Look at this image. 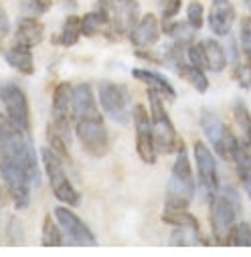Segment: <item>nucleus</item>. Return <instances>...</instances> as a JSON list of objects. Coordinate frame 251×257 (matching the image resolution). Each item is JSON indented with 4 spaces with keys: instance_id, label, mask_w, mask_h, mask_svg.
<instances>
[{
    "instance_id": "nucleus-1",
    "label": "nucleus",
    "mask_w": 251,
    "mask_h": 257,
    "mask_svg": "<svg viewBox=\"0 0 251 257\" xmlns=\"http://www.w3.org/2000/svg\"><path fill=\"white\" fill-rule=\"evenodd\" d=\"M0 176L17 209L31 205L33 186L39 184V160L31 134L0 115Z\"/></svg>"
},
{
    "instance_id": "nucleus-2",
    "label": "nucleus",
    "mask_w": 251,
    "mask_h": 257,
    "mask_svg": "<svg viewBox=\"0 0 251 257\" xmlns=\"http://www.w3.org/2000/svg\"><path fill=\"white\" fill-rule=\"evenodd\" d=\"M237 215H239V201L237 192L233 188L217 190L213 197H209V221H211V231L215 241L221 247L231 245V235L237 225Z\"/></svg>"
},
{
    "instance_id": "nucleus-3",
    "label": "nucleus",
    "mask_w": 251,
    "mask_h": 257,
    "mask_svg": "<svg viewBox=\"0 0 251 257\" xmlns=\"http://www.w3.org/2000/svg\"><path fill=\"white\" fill-rule=\"evenodd\" d=\"M195 199V174L188 162L186 148L176 152V160L166 186V209H188Z\"/></svg>"
},
{
    "instance_id": "nucleus-4",
    "label": "nucleus",
    "mask_w": 251,
    "mask_h": 257,
    "mask_svg": "<svg viewBox=\"0 0 251 257\" xmlns=\"http://www.w3.org/2000/svg\"><path fill=\"white\" fill-rule=\"evenodd\" d=\"M148 101H150V121H152V132H154V144L160 154H174L180 148H184L174 123L170 121L166 107L162 103V95L148 87Z\"/></svg>"
},
{
    "instance_id": "nucleus-5",
    "label": "nucleus",
    "mask_w": 251,
    "mask_h": 257,
    "mask_svg": "<svg viewBox=\"0 0 251 257\" xmlns=\"http://www.w3.org/2000/svg\"><path fill=\"white\" fill-rule=\"evenodd\" d=\"M41 160H43L51 190L57 197V201H61L67 207H77L81 203V195H79V190L73 186V182L69 180V176L65 172V166H63V160L49 146L41 150Z\"/></svg>"
},
{
    "instance_id": "nucleus-6",
    "label": "nucleus",
    "mask_w": 251,
    "mask_h": 257,
    "mask_svg": "<svg viewBox=\"0 0 251 257\" xmlns=\"http://www.w3.org/2000/svg\"><path fill=\"white\" fill-rule=\"evenodd\" d=\"M75 134L79 144L89 156L103 158L109 152V136L107 127L103 123V115H87V117H75Z\"/></svg>"
},
{
    "instance_id": "nucleus-7",
    "label": "nucleus",
    "mask_w": 251,
    "mask_h": 257,
    "mask_svg": "<svg viewBox=\"0 0 251 257\" xmlns=\"http://www.w3.org/2000/svg\"><path fill=\"white\" fill-rule=\"evenodd\" d=\"M201 127H203L207 140L211 142L213 150L223 160H233V154H235V148H237L239 140L231 132V127L213 109H203L201 111Z\"/></svg>"
},
{
    "instance_id": "nucleus-8",
    "label": "nucleus",
    "mask_w": 251,
    "mask_h": 257,
    "mask_svg": "<svg viewBox=\"0 0 251 257\" xmlns=\"http://www.w3.org/2000/svg\"><path fill=\"white\" fill-rule=\"evenodd\" d=\"M99 105L105 111L107 117H111L117 123H128L132 117V97L126 85L113 83V81H103L97 89Z\"/></svg>"
},
{
    "instance_id": "nucleus-9",
    "label": "nucleus",
    "mask_w": 251,
    "mask_h": 257,
    "mask_svg": "<svg viewBox=\"0 0 251 257\" xmlns=\"http://www.w3.org/2000/svg\"><path fill=\"white\" fill-rule=\"evenodd\" d=\"M0 101L5 105L7 117L19 125L21 130L31 134V107L27 93L17 85V83H3L0 85Z\"/></svg>"
},
{
    "instance_id": "nucleus-10",
    "label": "nucleus",
    "mask_w": 251,
    "mask_h": 257,
    "mask_svg": "<svg viewBox=\"0 0 251 257\" xmlns=\"http://www.w3.org/2000/svg\"><path fill=\"white\" fill-rule=\"evenodd\" d=\"M71 97H73V85L69 83H59L53 91V107H51V117L53 130L59 132L67 142H71V125H73V107H71Z\"/></svg>"
},
{
    "instance_id": "nucleus-11",
    "label": "nucleus",
    "mask_w": 251,
    "mask_h": 257,
    "mask_svg": "<svg viewBox=\"0 0 251 257\" xmlns=\"http://www.w3.org/2000/svg\"><path fill=\"white\" fill-rule=\"evenodd\" d=\"M134 127H136V154L144 164H154L158 158V150L154 144V132H152V121L150 113L144 105H134L132 109Z\"/></svg>"
},
{
    "instance_id": "nucleus-12",
    "label": "nucleus",
    "mask_w": 251,
    "mask_h": 257,
    "mask_svg": "<svg viewBox=\"0 0 251 257\" xmlns=\"http://www.w3.org/2000/svg\"><path fill=\"white\" fill-rule=\"evenodd\" d=\"M55 219L61 225L63 233L67 235V239L77 245V247H97V239L93 235V231L85 225V221H81V217H77L69 207H57L55 209Z\"/></svg>"
},
{
    "instance_id": "nucleus-13",
    "label": "nucleus",
    "mask_w": 251,
    "mask_h": 257,
    "mask_svg": "<svg viewBox=\"0 0 251 257\" xmlns=\"http://www.w3.org/2000/svg\"><path fill=\"white\" fill-rule=\"evenodd\" d=\"M140 21L138 0H111L109 13V33L115 37H130Z\"/></svg>"
},
{
    "instance_id": "nucleus-14",
    "label": "nucleus",
    "mask_w": 251,
    "mask_h": 257,
    "mask_svg": "<svg viewBox=\"0 0 251 257\" xmlns=\"http://www.w3.org/2000/svg\"><path fill=\"white\" fill-rule=\"evenodd\" d=\"M195 162H197L199 182H201L203 190L207 192V197H213L215 192L221 188L217 160H215V154L209 150V146L203 144L201 140L195 142Z\"/></svg>"
},
{
    "instance_id": "nucleus-15",
    "label": "nucleus",
    "mask_w": 251,
    "mask_h": 257,
    "mask_svg": "<svg viewBox=\"0 0 251 257\" xmlns=\"http://www.w3.org/2000/svg\"><path fill=\"white\" fill-rule=\"evenodd\" d=\"M235 7L231 0H211V11H209V27L217 37H227L235 23Z\"/></svg>"
},
{
    "instance_id": "nucleus-16",
    "label": "nucleus",
    "mask_w": 251,
    "mask_h": 257,
    "mask_svg": "<svg viewBox=\"0 0 251 257\" xmlns=\"http://www.w3.org/2000/svg\"><path fill=\"white\" fill-rule=\"evenodd\" d=\"M158 39H160V21L152 13L144 15L138 21V25L134 27V31L130 33V41L136 49H148V47L156 45Z\"/></svg>"
},
{
    "instance_id": "nucleus-17",
    "label": "nucleus",
    "mask_w": 251,
    "mask_h": 257,
    "mask_svg": "<svg viewBox=\"0 0 251 257\" xmlns=\"http://www.w3.org/2000/svg\"><path fill=\"white\" fill-rule=\"evenodd\" d=\"M43 37H45V27L35 17H25L19 21L17 31H15V43L33 49L43 41Z\"/></svg>"
},
{
    "instance_id": "nucleus-18",
    "label": "nucleus",
    "mask_w": 251,
    "mask_h": 257,
    "mask_svg": "<svg viewBox=\"0 0 251 257\" xmlns=\"http://www.w3.org/2000/svg\"><path fill=\"white\" fill-rule=\"evenodd\" d=\"M132 77L138 81H144L148 87L158 91L164 99H170V101L176 99V89L170 85V81L162 73H158L154 69H132Z\"/></svg>"
},
{
    "instance_id": "nucleus-19",
    "label": "nucleus",
    "mask_w": 251,
    "mask_h": 257,
    "mask_svg": "<svg viewBox=\"0 0 251 257\" xmlns=\"http://www.w3.org/2000/svg\"><path fill=\"white\" fill-rule=\"evenodd\" d=\"M5 59H7V63H9L13 69H17L23 75H33L35 73V59H33L31 47H25V45L15 43L5 53Z\"/></svg>"
},
{
    "instance_id": "nucleus-20",
    "label": "nucleus",
    "mask_w": 251,
    "mask_h": 257,
    "mask_svg": "<svg viewBox=\"0 0 251 257\" xmlns=\"http://www.w3.org/2000/svg\"><path fill=\"white\" fill-rule=\"evenodd\" d=\"M203 49H205V57H207V71H213V73L225 71V67H227L225 47L215 39H207L203 43Z\"/></svg>"
},
{
    "instance_id": "nucleus-21",
    "label": "nucleus",
    "mask_w": 251,
    "mask_h": 257,
    "mask_svg": "<svg viewBox=\"0 0 251 257\" xmlns=\"http://www.w3.org/2000/svg\"><path fill=\"white\" fill-rule=\"evenodd\" d=\"M233 162H235V170H237V176L247 192V197L251 199V154L247 152V148L239 142L237 148H235V154H233Z\"/></svg>"
},
{
    "instance_id": "nucleus-22",
    "label": "nucleus",
    "mask_w": 251,
    "mask_h": 257,
    "mask_svg": "<svg viewBox=\"0 0 251 257\" xmlns=\"http://www.w3.org/2000/svg\"><path fill=\"white\" fill-rule=\"evenodd\" d=\"M176 71H178V75H180L182 79H186L188 83H191L199 93L209 91V79H207L205 69H199V67L193 65V63H186V61H184L180 67H176Z\"/></svg>"
},
{
    "instance_id": "nucleus-23",
    "label": "nucleus",
    "mask_w": 251,
    "mask_h": 257,
    "mask_svg": "<svg viewBox=\"0 0 251 257\" xmlns=\"http://www.w3.org/2000/svg\"><path fill=\"white\" fill-rule=\"evenodd\" d=\"M233 117H235L239 130H241V134H243V138H241L239 142H241V144L247 148V152L251 154V111L247 109V105H245L243 101H235V105H233Z\"/></svg>"
},
{
    "instance_id": "nucleus-24",
    "label": "nucleus",
    "mask_w": 251,
    "mask_h": 257,
    "mask_svg": "<svg viewBox=\"0 0 251 257\" xmlns=\"http://www.w3.org/2000/svg\"><path fill=\"white\" fill-rule=\"evenodd\" d=\"M79 37H81V17H75L73 15V17H67L65 19V23H63V29L57 35L55 43H59L61 47H73V45H77Z\"/></svg>"
},
{
    "instance_id": "nucleus-25",
    "label": "nucleus",
    "mask_w": 251,
    "mask_h": 257,
    "mask_svg": "<svg viewBox=\"0 0 251 257\" xmlns=\"http://www.w3.org/2000/svg\"><path fill=\"white\" fill-rule=\"evenodd\" d=\"M162 221L170 227H188V229H197L201 231V225L193 213H188L186 209H164Z\"/></svg>"
},
{
    "instance_id": "nucleus-26",
    "label": "nucleus",
    "mask_w": 251,
    "mask_h": 257,
    "mask_svg": "<svg viewBox=\"0 0 251 257\" xmlns=\"http://www.w3.org/2000/svg\"><path fill=\"white\" fill-rule=\"evenodd\" d=\"M41 243H43V247H61L63 245V229L57 223V219H53L51 215H47L43 219Z\"/></svg>"
},
{
    "instance_id": "nucleus-27",
    "label": "nucleus",
    "mask_w": 251,
    "mask_h": 257,
    "mask_svg": "<svg viewBox=\"0 0 251 257\" xmlns=\"http://www.w3.org/2000/svg\"><path fill=\"white\" fill-rule=\"evenodd\" d=\"M168 37H172V41L184 43V45H191L193 37H195V29L186 23H178V21H164V29H162Z\"/></svg>"
},
{
    "instance_id": "nucleus-28",
    "label": "nucleus",
    "mask_w": 251,
    "mask_h": 257,
    "mask_svg": "<svg viewBox=\"0 0 251 257\" xmlns=\"http://www.w3.org/2000/svg\"><path fill=\"white\" fill-rule=\"evenodd\" d=\"M170 243L176 247H193V245H201L205 243L201 231L197 229H188V227H176V231L170 237Z\"/></svg>"
},
{
    "instance_id": "nucleus-29",
    "label": "nucleus",
    "mask_w": 251,
    "mask_h": 257,
    "mask_svg": "<svg viewBox=\"0 0 251 257\" xmlns=\"http://www.w3.org/2000/svg\"><path fill=\"white\" fill-rule=\"evenodd\" d=\"M233 63V79L243 87V89H251V63L249 61H241V57L239 59H235V61H231Z\"/></svg>"
},
{
    "instance_id": "nucleus-30",
    "label": "nucleus",
    "mask_w": 251,
    "mask_h": 257,
    "mask_svg": "<svg viewBox=\"0 0 251 257\" xmlns=\"http://www.w3.org/2000/svg\"><path fill=\"white\" fill-rule=\"evenodd\" d=\"M231 245L235 247H251V225L245 221H239L231 235Z\"/></svg>"
},
{
    "instance_id": "nucleus-31",
    "label": "nucleus",
    "mask_w": 251,
    "mask_h": 257,
    "mask_svg": "<svg viewBox=\"0 0 251 257\" xmlns=\"http://www.w3.org/2000/svg\"><path fill=\"white\" fill-rule=\"evenodd\" d=\"M186 57H188V61H191L195 67L207 71V57H205L203 43H191V45H188V49H186Z\"/></svg>"
},
{
    "instance_id": "nucleus-32",
    "label": "nucleus",
    "mask_w": 251,
    "mask_h": 257,
    "mask_svg": "<svg viewBox=\"0 0 251 257\" xmlns=\"http://www.w3.org/2000/svg\"><path fill=\"white\" fill-rule=\"evenodd\" d=\"M239 47L241 53L245 55V59L251 63V19L245 17L241 21V39H239Z\"/></svg>"
},
{
    "instance_id": "nucleus-33",
    "label": "nucleus",
    "mask_w": 251,
    "mask_h": 257,
    "mask_svg": "<svg viewBox=\"0 0 251 257\" xmlns=\"http://www.w3.org/2000/svg\"><path fill=\"white\" fill-rule=\"evenodd\" d=\"M186 21H188V25H191L195 31H199L201 27H203V21H205V11H203V5L201 3H191L188 5V9H186Z\"/></svg>"
},
{
    "instance_id": "nucleus-34",
    "label": "nucleus",
    "mask_w": 251,
    "mask_h": 257,
    "mask_svg": "<svg viewBox=\"0 0 251 257\" xmlns=\"http://www.w3.org/2000/svg\"><path fill=\"white\" fill-rule=\"evenodd\" d=\"M182 7V0H160V15L162 21H172Z\"/></svg>"
},
{
    "instance_id": "nucleus-35",
    "label": "nucleus",
    "mask_w": 251,
    "mask_h": 257,
    "mask_svg": "<svg viewBox=\"0 0 251 257\" xmlns=\"http://www.w3.org/2000/svg\"><path fill=\"white\" fill-rule=\"evenodd\" d=\"M53 7V0H27L25 3V9L35 15V17H41V15H47Z\"/></svg>"
},
{
    "instance_id": "nucleus-36",
    "label": "nucleus",
    "mask_w": 251,
    "mask_h": 257,
    "mask_svg": "<svg viewBox=\"0 0 251 257\" xmlns=\"http://www.w3.org/2000/svg\"><path fill=\"white\" fill-rule=\"evenodd\" d=\"M9 33H11V21L0 11V53H3V45H5V39L9 37Z\"/></svg>"
},
{
    "instance_id": "nucleus-37",
    "label": "nucleus",
    "mask_w": 251,
    "mask_h": 257,
    "mask_svg": "<svg viewBox=\"0 0 251 257\" xmlns=\"http://www.w3.org/2000/svg\"><path fill=\"white\" fill-rule=\"evenodd\" d=\"M243 3H245V7H247V9H251V0H243Z\"/></svg>"
}]
</instances>
